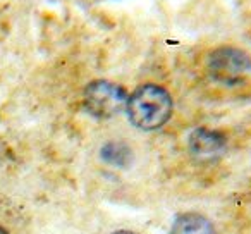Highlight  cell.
<instances>
[{
  "instance_id": "cell-1",
  "label": "cell",
  "mask_w": 251,
  "mask_h": 234,
  "mask_svg": "<svg viewBox=\"0 0 251 234\" xmlns=\"http://www.w3.org/2000/svg\"><path fill=\"white\" fill-rule=\"evenodd\" d=\"M126 112L131 124L138 130H160L172 115V97L160 84H143L127 98Z\"/></svg>"
},
{
  "instance_id": "cell-2",
  "label": "cell",
  "mask_w": 251,
  "mask_h": 234,
  "mask_svg": "<svg viewBox=\"0 0 251 234\" xmlns=\"http://www.w3.org/2000/svg\"><path fill=\"white\" fill-rule=\"evenodd\" d=\"M127 91L117 83L107 79L91 81L84 90V108L97 119H110L126 110Z\"/></svg>"
},
{
  "instance_id": "cell-3",
  "label": "cell",
  "mask_w": 251,
  "mask_h": 234,
  "mask_svg": "<svg viewBox=\"0 0 251 234\" xmlns=\"http://www.w3.org/2000/svg\"><path fill=\"white\" fill-rule=\"evenodd\" d=\"M208 71L224 84H237L251 73V57L236 47H220L208 57Z\"/></svg>"
},
{
  "instance_id": "cell-4",
  "label": "cell",
  "mask_w": 251,
  "mask_h": 234,
  "mask_svg": "<svg viewBox=\"0 0 251 234\" xmlns=\"http://www.w3.org/2000/svg\"><path fill=\"white\" fill-rule=\"evenodd\" d=\"M189 150L198 158H213L220 155L226 148V136L219 131L208 128H198L189 134Z\"/></svg>"
},
{
  "instance_id": "cell-5",
  "label": "cell",
  "mask_w": 251,
  "mask_h": 234,
  "mask_svg": "<svg viewBox=\"0 0 251 234\" xmlns=\"http://www.w3.org/2000/svg\"><path fill=\"white\" fill-rule=\"evenodd\" d=\"M169 234H215L212 222L198 212L179 213L171 226Z\"/></svg>"
},
{
  "instance_id": "cell-6",
  "label": "cell",
  "mask_w": 251,
  "mask_h": 234,
  "mask_svg": "<svg viewBox=\"0 0 251 234\" xmlns=\"http://www.w3.org/2000/svg\"><path fill=\"white\" fill-rule=\"evenodd\" d=\"M100 157L108 165H114L119 169H126L133 160V152L122 141H108L101 147Z\"/></svg>"
},
{
  "instance_id": "cell-7",
  "label": "cell",
  "mask_w": 251,
  "mask_h": 234,
  "mask_svg": "<svg viewBox=\"0 0 251 234\" xmlns=\"http://www.w3.org/2000/svg\"><path fill=\"white\" fill-rule=\"evenodd\" d=\"M112 234H134L133 231H115V233H112Z\"/></svg>"
},
{
  "instance_id": "cell-8",
  "label": "cell",
  "mask_w": 251,
  "mask_h": 234,
  "mask_svg": "<svg viewBox=\"0 0 251 234\" xmlns=\"http://www.w3.org/2000/svg\"><path fill=\"white\" fill-rule=\"evenodd\" d=\"M0 234H9V231H7V229H4V227L0 226Z\"/></svg>"
}]
</instances>
